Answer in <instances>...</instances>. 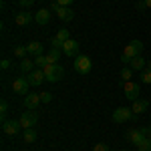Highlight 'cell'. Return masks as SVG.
Listing matches in <instances>:
<instances>
[{
  "mask_svg": "<svg viewBox=\"0 0 151 151\" xmlns=\"http://www.w3.org/2000/svg\"><path fill=\"white\" fill-rule=\"evenodd\" d=\"M42 70H45V75H47L48 83H58L65 77V69H63V65H58V63H47Z\"/></svg>",
  "mask_w": 151,
  "mask_h": 151,
  "instance_id": "cell-1",
  "label": "cell"
},
{
  "mask_svg": "<svg viewBox=\"0 0 151 151\" xmlns=\"http://www.w3.org/2000/svg\"><path fill=\"white\" fill-rule=\"evenodd\" d=\"M143 42L141 40H131L127 47H125V50H123V55H121V58H123V63H129L131 58H135V57H139L141 52H143Z\"/></svg>",
  "mask_w": 151,
  "mask_h": 151,
  "instance_id": "cell-2",
  "label": "cell"
},
{
  "mask_svg": "<svg viewBox=\"0 0 151 151\" xmlns=\"http://www.w3.org/2000/svg\"><path fill=\"white\" fill-rule=\"evenodd\" d=\"M93 69V60L89 57H85V55H79V57L75 58V70L77 73H81V75H89Z\"/></svg>",
  "mask_w": 151,
  "mask_h": 151,
  "instance_id": "cell-3",
  "label": "cell"
},
{
  "mask_svg": "<svg viewBox=\"0 0 151 151\" xmlns=\"http://www.w3.org/2000/svg\"><path fill=\"white\" fill-rule=\"evenodd\" d=\"M133 119V111L129 109V107H119L113 111V121L115 123H127Z\"/></svg>",
  "mask_w": 151,
  "mask_h": 151,
  "instance_id": "cell-4",
  "label": "cell"
},
{
  "mask_svg": "<svg viewBox=\"0 0 151 151\" xmlns=\"http://www.w3.org/2000/svg\"><path fill=\"white\" fill-rule=\"evenodd\" d=\"M20 125H22V129H30V127H35L36 125V121H38V115H36V111H24L22 115H20Z\"/></svg>",
  "mask_w": 151,
  "mask_h": 151,
  "instance_id": "cell-5",
  "label": "cell"
},
{
  "mask_svg": "<svg viewBox=\"0 0 151 151\" xmlns=\"http://www.w3.org/2000/svg\"><path fill=\"white\" fill-rule=\"evenodd\" d=\"M28 87H30V83L26 77H16L12 81V91L18 95H28Z\"/></svg>",
  "mask_w": 151,
  "mask_h": 151,
  "instance_id": "cell-6",
  "label": "cell"
},
{
  "mask_svg": "<svg viewBox=\"0 0 151 151\" xmlns=\"http://www.w3.org/2000/svg\"><path fill=\"white\" fill-rule=\"evenodd\" d=\"M139 93H141V85H139V83L125 81V97H127L129 101H135V99H139Z\"/></svg>",
  "mask_w": 151,
  "mask_h": 151,
  "instance_id": "cell-7",
  "label": "cell"
},
{
  "mask_svg": "<svg viewBox=\"0 0 151 151\" xmlns=\"http://www.w3.org/2000/svg\"><path fill=\"white\" fill-rule=\"evenodd\" d=\"M143 137H145V131H143V129L131 127V129H127V133H125V139H127L129 143H135V145H139Z\"/></svg>",
  "mask_w": 151,
  "mask_h": 151,
  "instance_id": "cell-8",
  "label": "cell"
},
{
  "mask_svg": "<svg viewBox=\"0 0 151 151\" xmlns=\"http://www.w3.org/2000/svg\"><path fill=\"white\" fill-rule=\"evenodd\" d=\"M28 83H30V87H38V85H42V81L47 79V75H45V70L42 69H35L32 73H28Z\"/></svg>",
  "mask_w": 151,
  "mask_h": 151,
  "instance_id": "cell-9",
  "label": "cell"
},
{
  "mask_svg": "<svg viewBox=\"0 0 151 151\" xmlns=\"http://www.w3.org/2000/svg\"><path fill=\"white\" fill-rule=\"evenodd\" d=\"M63 52H65L67 57H70V58H77L79 57V42L73 40V38H69V40L63 45Z\"/></svg>",
  "mask_w": 151,
  "mask_h": 151,
  "instance_id": "cell-10",
  "label": "cell"
},
{
  "mask_svg": "<svg viewBox=\"0 0 151 151\" xmlns=\"http://www.w3.org/2000/svg\"><path fill=\"white\" fill-rule=\"evenodd\" d=\"M20 129H22L20 121H14V119H12V121H4V123H2V131H4L6 135H16Z\"/></svg>",
  "mask_w": 151,
  "mask_h": 151,
  "instance_id": "cell-11",
  "label": "cell"
},
{
  "mask_svg": "<svg viewBox=\"0 0 151 151\" xmlns=\"http://www.w3.org/2000/svg\"><path fill=\"white\" fill-rule=\"evenodd\" d=\"M40 103H42V101H40V95H36V93H28L26 97H24V107L30 109V111L38 109V105H40Z\"/></svg>",
  "mask_w": 151,
  "mask_h": 151,
  "instance_id": "cell-12",
  "label": "cell"
},
{
  "mask_svg": "<svg viewBox=\"0 0 151 151\" xmlns=\"http://www.w3.org/2000/svg\"><path fill=\"white\" fill-rule=\"evenodd\" d=\"M147 107H149V101H147V99H135L131 111H133V115H141V113H145Z\"/></svg>",
  "mask_w": 151,
  "mask_h": 151,
  "instance_id": "cell-13",
  "label": "cell"
},
{
  "mask_svg": "<svg viewBox=\"0 0 151 151\" xmlns=\"http://www.w3.org/2000/svg\"><path fill=\"white\" fill-rule=\"evenodd\" d=\"M35 20H36V24H48L50 22V10H47V8H40V10H36V14H35Z\"/></svg>",
  "mask_w": 151,
  "mask_h": 151,
  "instance_id": "cell-14",
  "label": "cell"
},
{
  "mask_svg": "<svg viewBox=\"0 0 151 151\" xmlns=\"http://www.w3.org/2000/svg\"><path fill=\"white\" fill-rule=\"evenodd\" d=\"M57 14H58V18H60L63 22H70V20L75 18V10L69 8V6H60Z\"/></svg>",
  "mask_w": 151,
  "mask_h": 151,
  "instance_id": "cell-15",
  "label": "cell"
},
{
  "mask_svg": "<svg viewBox=\"0 0 151 151\" xmlns=\"http://www.w3.org/2000/svg\"><path fill=\"white\" fill-rule=\"evenodd\" d=\"M14 22L18 24V26H28V24L32 22V14L30 12H18L14 16Z\"/></svg>",
  "mask_w": 151,
  "mask_h": 151,
  "instance_id": "cell-16",
  "label": "cell"
},
{
  "mask_svg": "<svg viewBox=\"0 0 151 151\" xmlns=\"http://www.w3.org/2000/svg\"><path fill=\"white\" fill-rule=\"evenodd\" d=\"M129 67H131L133 70H143L145 67H147V60L139 55V57H135V58H131V60H129Z\"/></svg>",
  "mask_w": 151,
  "mask_h": 151,
  "instance_id": "cell-17",
  "label": "cell"
},
{
  "mask_svg": "<svg viewBox=\"0 0 151 151\" xmlns=\"http://www.w3.org/2000/svg\"><path fill=\"white\" fill-rule=\"evenodd\" d=\"M26 50H28V55H32V57H38V55H42V50H45V47L40 45V42H28L26 45Z\"/></svg>",
  "mask_w": 151,
  "mask_h": 151,
  "instance_id": "cell-18",
  "label": "cell"
},
{
  "mask_svg": "<svg viewBox=\"0 0 151 151\" xmlns=\"http://www.w3.org/2000/svg\"><path fill=\"white\" fill-rule=\"evenodd\" d=\"M18 67H20L22 73L28 75V73H32V70H35V60H30V58H20V65H18Z\"/></svg>",
  "mask_w": 151,
  "mask_h": 151,
  "instance_id": "cell-19",
  "label": "cell"
},
{
  "mask_svg": "<svg viewBox=\"0 0 151 151\" xmlns=\"http://www.w3.org/2000/svg\"><path fill=\"white\" fill-rule=\"evenodd\" d=\"M36 137H38V135H36V131L32 127H30V129H24V141H26V143H35Z\"/></svg>",
  "mask_w": 151,
  "mask_h": 151,
  "instance_id": "cell-20",
  "label": "cell"
},
{
  "mask_svg": "<svg viewBox=\"0 0 151 151\" xmlns=\"http://www.w3.org/2000/svg\"><path fill=\"white\" fill-rule=\"evenodd\" d=\"M60 60V50H55V48H50L47 52V63H57Z\"/></svg>",
  "mask_w": 151,
  "mask_h": 151,
  "instance_id": "cell-21",
  "label": "cell"
},
{
  "mask_svg": "<svg viewBox=\"0 0 151 151\" xmlns=\"http://www.w3.org/2000/svg\"><path fill=\"white\" fill-rule=\"evenodd\" d=\"M137 149H139V151H151V139H149V137H143L141 143L137 145Z\"/></svg>",
  "mask_w": 151,
  "mask_h": 151,
  "instance_id": "cell-22",
  "label": "cell"
},
{
  "mask_svg": "<svg viewBox=\"0 0 151 151\" xmlns=\"http://www.w3.org/2000/svg\"><path fill=\"white\" fill-rule=\"evenodd\" d=\"M26 55H28V50H26V45H24V47H16V48H14V57L26 58Z\"/></svg>",
  "mask_w": 151,
  "mask_h": 151,
  "instance_id": "cell-23",
  "label": "cell"
},
{
  "mask_svg": "<svg viewBox=\"0 0 151 151\" xmlns=\"http://www.w3.org/2000/svg\"><path fill=\"white\" fill-rule=\"evenodd\" d=\"M141 83L151 85V69H143L141 70Z\"/></svg>",
  "mask_w": 151,
  "mask_h": 151,
  "instance_id": "cell-24",
  "label": "cell"
},
{
  "mask_svg": "<svg viewBox=\"0 0 151 151\" xmlns=\"http://www.w3.org/2000/svg\"><path fill=\"white\" fill-rule=\"evenodd\" d=\"M35 65L38 67V69H45V65H47V55H38V57H35Z\"/></svg>",
  "mask_w": 151,
  "mask_h": 151,
  "instance_id": "cell-25",
  "label": "cell"
},
{
  "mask_svg": "<svg viewBox=\"0 0 151 151\" xmlns=\"http://www.w3.org/2000/svg\"><path fill=\"white\" fill-rule=\"evenodd\" d=\"M57 38H60L63 42H67V40H69V38H70L69 30H67V28H60V30H58V32H57Z\"/></svg>",
  "mask_w": 151,
  "mask_h": 151,
  "instance_id": "cell-26",
  "label": "cell"
},
{
  "mask_svg": "<svg viewBox=\"0 0 151 151\" xmlns=\"http://www.w3.org/2000/svg\"><path fill=\"white\" fill-rule=\"evenodd\" d=\"M63 45H65V42H63L60 38H57V36L50 40V48H55V50H63Z\"/></svg>",
  "mask_w": 151,
  "mask_h": 151,
  "instance_id": "cell-27",
  "label": "cell"
},
{
  "mask_svg": "<svg viewBox=\"0 0 151 151\" xmlns=\"http://www.w3.org/2000/svg\"><path fill=\"white\" fill-rule=\"evenodd\" d=\"M131 75H133V69L127 67V69L121 70V77H123V81H131Z\"/></svg>",
  "mask_w": 151,
  "mask_h": 151,
  "instance_id": "cell-28",
  "label": "cell"
},
{
  "mask_svg": "<svg viewBox=\"0 0 151 151\" xmlns=\"http://www.w3.org/2000/svg\"><path fill=\"white\" fill-rule=\"evenodd\" d=\"M6 111H8V103L2 101V103H0V115H2V121H6V119H4V117H6Z\"/></svg>",
  "mask_w": 151,
  "mask_h": 151,
  "instance_id": "cell-29",
  "label": "cell"
},
{
  "mask_svg": "<svg viewBox=\"0 0 151 151\" xmlns=\"http://www.w3.org/2000/svg\"><path fill=\"white\" fill-rule=\"evenodd\" d=\"M40 101H42V103H50V101H52V95L48 93V91L40 93Z\"/></svg>",
  "mask_w": 151,
  "mask_h": 151,
  "instance_id": "cell-30",
  "label": "cell"
},
{
  "mask_svg": "<svg viewBox=\"0 0 151 151\" xmlns=\"http://www.w3.org/2000/svg\"><path fill=\"white\" fill-rule=\"evenodd\" d=\"M93 151H109V145L107 143H95Z\"/></svg>",
  "mask_w": 151,
  "mask_h": 151,
  "instance_id": "cell-31",
  "label": "cell"
},
{
  "mask_svg": "<svg viewBox=\"0 0 151 151\" xmlns=\"http://www.w3.org/2000/svg\"><path fill=\"white\" fill-rule=\"evenodd\" d=\"M32 2H35V0H18V4H20L22 8H26V6H30Z\"/></svg>",
  "mask_w": 151,
  "mask_h": 151,
  "instance_id": "cell-32",
  "label": "cell"
},
{
  "mask_svg": "<svg viewBox=\"0 0 151 151\" xmlns=\"http://www.w3.org/2000/svg\"><path fill=\"white\" fill-rule=\"evenodd\" d=\"M0 67H2V69L6 70L8 67H10V60H8V58H2V63H0Z\"/></svg>",
  "mask_w": 151,
  "mask_h": 151,
  "instance_id": "cell-33",
  "label": "cell"
},
{
  "mask_svg": "<svg viewBox=\"0 0 151 151\" xmlns=\"http://www.w3.org/2000/svg\"><path fill=\"white\" fill-rule=\"evenodd\" d=\"M58 4H60V6H69V4H73V2H75V0H57Z\"/></svg>",
  "mask_w": 151,
  "mask_h": 151,
  "instance_id": "cell-34",
  "label": "cell"
},
{
  "mask_svg": "<svg viewBox=\"0 0 151 151\" xmlns=\"http://www.w3.org/2000/svg\"><path fill=\"white\" fill-rule=\"evenodd\" d=\"M137 8H139V10H145V8H147V4H145V0H141V2H137Z\"/></svg>",
  "mask_w": 151,
  "mask_h": 151,
  "instance_id": "cell-35",
  "label": "cell"
},
{
  "mask_svg": "<svg viewBox=\"0 0 151 151\" xmlns=\"http://www.w3.org/2000/svg\"><path fill=\"white\" fill-rule=\"evenodd\" d=\"M143 131H145V137H149V139H151V125H149V127H145Z\"/></svg>",
  "mask_w": 151,
  "mask_h": 151,
  "instance_id": "cell-36",
  "label": "cell"
},
{
  "mask_svg": "<svg viewBox=\"0 0 151 151\" xmlns=\"http://www.w3.org/2000/svg\"><path fill=\"white\" fill-rule=\"evenodd\" d=\"M145 4H147V8H151V0H145Z\"/></svg>",
  "mask_w": 151,
  "mask_h": 151,
  "instance_id": "cell-37",
  "label": "cell"
},
{
  "mask_svg": "<svg viewBox=\"0 0 151 151\" xmlns=\"http://www.w3.org/2000/svg\"><path fill=\"white\" fill-rule=\"evenodd\" d=\"M145 69H151V60H147V67H145Z\"/></svg>",
  "mask_w": 151,
  "mask_h": 151,
  "instance_id": "cell-38",
  "label": "cell"
},
{
  "mask_svg": "<svg viewBox=\"0 0 151 151\" xmlns=\"http://www.w3.org/2000/svg\"><path fill=\"white\" fill-rule=\"evenodd\" d=\"M40 2H45V0H40Z\"/></svg>",
  "mask_w": 151,
  "mask_h": 151,
  "instance_id": "cell-39",
  "label": "cell"
}]
</instances>
